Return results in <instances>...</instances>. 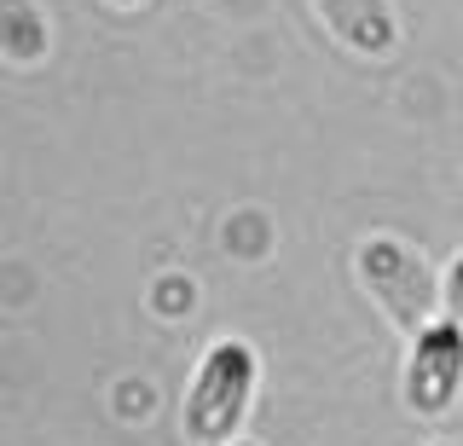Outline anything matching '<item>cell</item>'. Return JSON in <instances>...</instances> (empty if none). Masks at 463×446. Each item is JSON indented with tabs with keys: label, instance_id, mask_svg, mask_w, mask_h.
Returning a JSON list of instances; mask_svg holds the SVG:
<instances>
[{
	"label": "cell",
	"instance_id": "cell-2",
	"mask_svg": "<svg viewBox=\"0 0 463 446\" xmlns=\"http://www.w3.org/2000/svg\"><path fill=\"white\" fill-rule=\"evenodd\" d=\"M359 284L371 290V301L400 337H417L429 319H440V279L429 272L423 250H411L394 232H376L359 243Z\"/></svg>",
	"mask_w": 463,
	"mask_h": 446
},
{
	"label": "cell",
	"instance_id": "cell-1",
	"mask_svg": "<svg viewBox=\"0 0 463 446\" xmlns=\"http://www.w3.org/2000/svg\"><path fill=\"white\" fill-rule=\"evenodd\" d=\"M255 383H260V365H255V348L238 337H221L209 342L185 383V400H180V429L192 446H226L238 441L243 417L255 406Z\"/></svg>",
	"mask_w": 463,
	"mask_h": 446
},
{
	"label": "cell",
	"instance_id": "cell-4",
	"mask_svg": "<svg viewBox=\"0 0 463 446\" xmlns=\"http://www.w3.org/2000/svg\"><path fill=\"white\" fill-rule=\"evenodd\" d=\"M318 12V24H325V35L336 41L342 52H354V59H394L400 47V18L388 0H307Z\"/></svg>",
	"mask_w": 463,
	"mask_h": 446
},
{
	"label": "cell",
	"instance_id": "cell-6",
	"mask_svg": "<svg viewBox=\"0 0 463 446\" xmlns=\"http://www.w3.org/2000/svg\"><path fill=\"white\" fill-rule=\"evenodd\" d=\"M440 313L463 330V255H452L446 272H440Z\"/></svg>",
	"mask_w": 463,
	"mask_h": 446
},
{
	"label": "cell",
	"instance_id": "cell-3",
	"mask_svg": "<svg viewBox=\"0 0 463 446\" xmlns=\"http://www.w3.org/2000/svg\"><path fill=\"white\" fill-rule=\"evenodd\" d=\"M400 394H405V412H417V417H446L458 406V394H463V330L446 313L411 337Z\"/></svg>",
	"mask_w": 463,
	"mask_h": 446
},
{
	"label": "cell",
	"instance_id": "cell-7",
	"mask_svg": "<svg viewBox=\"0 0 463 446\" xmlns=\"http://www.w3.org/2000/svg\"><path fill=\"white\" fill-rule=\"evenodd\" d=\"M226 446H255V441H243V435H238V441H226Z\"/></svg>",
	"mask_w": 463,
	"mask_h": 446
},
{
	"label": "cell",
	"instance_id": "cell-5",
	"mask_svg": "<svg viewBox=\"0 0 463 446\" xmlns=\"http://www.w3.org/2000/svg\"><path fill=\"white\" fill-rule=\"evenodd\" d=\"M47 52H52V24L41 12V0H0V59L29 70Z\"/></svg>",
	"mask_w": 463,
	"mask_h": 446
}]
</instances>
